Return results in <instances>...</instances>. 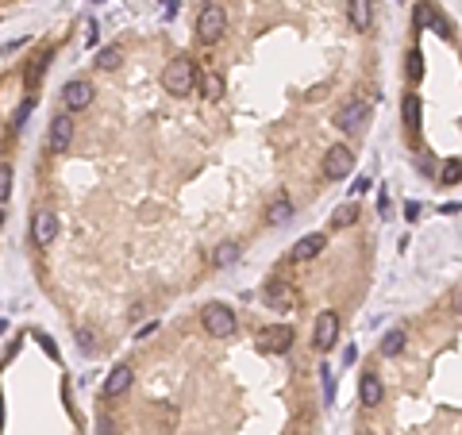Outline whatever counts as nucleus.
Wrapping results in <instances>:
<instances>
[{
	"label": "nucleus",
	"mask_w": 462,
	"mask_h": 435,
	"mask_svg": "<svg viewBox=\"0 0 462 435\" xmlns=\"http://www.w3.org/2000/svg\"><path fill=\"white\" fill-rule=\"evenodd\" d=\"M162 85H166L170 96H189L196 85V70L189 58H173L166 70H162Z\"/></svg>",
	"instance_id": "obj_1"
},
{
	"label": "nucleus",
	"mask_w": 462,
	"mask_h": 435,
	"mask_svg": "<svg viewBox=\"0 0 462 435\" xmlns=\"http://www.w3.org/2000/svg\"><path fill=\"white\" fill-rule=\"evenodd\" d=\"M224 27H227V12L220 4H204L201 15H196V39L201 43H220L224 39Z\"/></svg>",
	"instance_id": "obj_2"
},
{
	"label": "nucleus",
	"mask_w": 462,
	"mask_h": 435,
	"mask_svg": "<svg viewBox=\"0 0 462 435\" xmlns=\"http://www.w3.org/2000/svg\"><path fill=\"white\" fill-rule=\"evenodd\" d=\"M201 316H204V332H208L212 339H227V335L235 332V312H231L227 305H220V301L208 305Z\"/></svg>",
	"instance_id": "obj_3"
},
{
	"label": "nucleus",
	"mask_w": 462,
	"mask_h": 435,
	"mask_svg": "<svg viewBox=\"0 0 462 435\" xmlns=\"http://www.w3.org/2000/svg\"><path fill=\"white\" fill-rule=\"evenodd\" d=\"M354 170V154H351V146H343V143H335V146H327V154H324V177L327 182H343L346 174Z\"/></svg>",
	"instance_id": "obj_4"
},
{
	"label": "nucleus",
	"mask_w": 462,
	"mask_h": 435,
	"mask_svg": "<svg viewBox=\"0 0 462 435\" xmlns=\"http://www.w3.org/2000/svg\"><path fill=\"white\" fill-rule=\"evenodd\" d=\"M370 124V101H351L335 112V127L339 131H362Z\"/></svg>",
	"instance_id": "obj_5"
},
{
	"label": "nucleus",
	"mask_w": 462,
	"mask_h": 435,
	"mask_svg": "<svg viewBox=\"0 0 462 435\" xmlns=\"http://www.w3.org/2000/svg\"><path fill=\"white\" fill-rule=\"evenodd\" d=\"M258 347L270 351V355H285V351L293 347V327H285V324L262 327V332H258Z\"/></svg>",
	"instance_id": "obj_6"
},
{
	"label": "nucleus",
	"mask_w": 462,
	"mask_h": 435,
	"mask_svg": "<svg viewBox=\"0 0 462 435\" xmlns=\"http://www.w3.org/2000/svg\"><path fill=\"white\" fill-rule=\"evenodd\" d=\"M70 139H73V120L62 112V116H54V120H51V135H46V151H51V154H65V151H70Z\"/></svg>",
	"instance_id": "obj_7"
},
{
	"label": "nucleus",
	"mask_w": 462,
	"mask_h": 435,
	"mask_svg": "<svg viewBox=\"0 0 462 435\" xmlns=\"http://www.w3.org/2000/svg\"><path fill=\"white\" fill-rule=\"evenodd\" d=\"M62 101H65V108H70V112L89 108V104H93V85H89V81H65Z\"/></svg>",
	"instance_id": "obj_8"
},
{
	"label": "nucleus",
	"mask_w": 462,
	"mask_h": 435,
	"mask_svg": "<svg viewBox=\"0 0 462 435\" xmlns=\"http://www.w3.org/2000/svg\"><path fill=\"white\" fill-rule=\"evenodd\" d=\"M335 335H339V316H335V312H324V316L316 320L312 343H316L320 351H332V347H335Z\"/></svg>",
	"instance_id": "obj_9"
},
{
	"label": "nucleus",
	"mask_w": 462,
	"mask_h": 435,
	"mask_svg": "<svg viewBox=\"0 0 462 435\" xmlns=\"http://www.w3.org/2000/svg\"><path fill=\"white\" fill-rule=\"evenodd\" d=\"M58 235V220L54 212H35V220H31V239L39 243V247H51Z\"/></svg>",
	"instance_id": "obj_10"
},
{
	"label": "nucleus",
	"mask_w": 462,
	"mask_h": 435,
	"mask_svg": "<svg viewBox=\"0 0 462 435\" xmlns=\"http://www.w3.org/2000/svg\"><path fill=\"white\" fill-rule=\"evenodd\" d=\"M346 20L354 23V31L374 27V4L370 0H346Z\"/></svg>",
	"instance_id": "obj_11"
},
{
	"label": "nucleus",
	"mask_w": 462,
	"mask_h": 435,
	"mask_svg": "<svg viewBox=\"0 0 462 435\" xmlns=\"http://www.w3.org/2000/svg\"><path fill=\"white\" fill-rule=\"evenodd\" d=\"M324 247H327V235L324 232H312V235H304V239L293 243V258L296 262H308V258H316Z\"/></svg>",
	"instance_id": "obj_12"
},
{
	"label": "nucleus",
	"mask_w": 462,
	"mask_h": 435,
	"mask_svg": "<svg viewBox=\"0 0 462 435\" xmlns=\"http://www.w3.org/2000/svg\"><path fill=\"white\" fill-rule=\"evenodd\" d=\"M131 377H135L131 366H116L108 374V382H104V397H123V393L131 389Z\"/></svg>",
	"instance_id": "obj_13"
},
{
	"label": "nucleus",
	"mask_w": 462,
	"mask_h": 435,
	"mask_svg": "<svg viewBox=\"0 0 462 435\" xmlns=\"http://www.w3.org/2000/svg\"><path fill=\"white\" fill-rule=\"evenodd\" d=\"M358 397H362V405H366V408H377V405H382V382H377V374H362Z\"/></svg>",
	"instance_id": "obj_14"
},
{
	"label": "nucleus",
	"mask_w": 462,
	"mask_h": 435,
	"mask_svg": "<svg viewBox=\"0 0 462 435\" xmlns=\"http://www.w3.org/2000/svg\"><path fill=\"white\" fill-rule=\"evenodd\" d=\"M289 220H293V201H289V196H274V204H270V212H266V224L285 227Z\"/></svg>",
	"instance_id": "obj_15"
},
{
	"label": "nucleus",
	"mask_w": 462,
	"mask_h": 435,
	"mask_svg": "<svg viewBox=\"0 0 462 435\" xmlns=\"http://www.w3.org/2000/svg\"><path fill=\"white\" fill-rule=\"evenodd\" d=\"M262 301L274 305V308H285V305H293V289H289L285 282H270L266 289H262Z\"/></svg>",
	"instance_id": "obj_16"
},
{
	"label": "nucleus",
	"mask_w": 462,
	"mask_h": 435,
	"mask_svg": "<svg viewBox=\"0 0 462 435\" xmlns=\"http://www.w3.org/2000/svg\"><path fill=\"white\" fill-rule=\"evenodd\" d=\"M239 258V243H220L216 254H212V266H231Z\"/></svg>",
	"instance_id": "obj_17"
},
{
	"label": "nucleus",
	"mask_w": 462,
	"mask_h": 435,
	"mask_svg": "<svg viewBox=\"0 0 462 435\" xmlns=\"http://www.w3.org/2000/svg\"><path fill=\"white\" fill-rule=\"evenodd\" d=\"M404 343H408V335H404V332H389V335H385V339H382V355H401V351H404Z\"/></svg>",
	"instance_id": "obj_18"
},
{
	"label": "nucleus",
	"mask_w": 462,
	"mask_h": 435,
	"mask_svg": "<svg viewBox=\"0 0 462 435\" xmlns=\"http://www.w3.org/2000/svg\"><path fill=\"white\" fill-rule=\"evenodd\" d=\"M354 220H358V204H339V208H335V216H332V224H335V227H351Z\"/></svg>",
	"instance_id": "obj_19"
},
{
	"label": "nucleus",
	"mask_w": 462,
	"mask_h": 435,
	"mask_svg": "<svg viewBox=\"0 0 462 435\" xmlns=\"http://www.w3.org/2000/svg\"><path fill=\"white\" fill-rule=\"evenodd\" d=\"M120 62H123V51H120V46H108V51H101V58H96L101 70H120Z\"/></svg>",
	"instance_id": "obj_20"
},
{
	"label": "nucleus",
	"mask_w": 462,
	"mask_h": 435,
	"mask_svg": "<svg viewBox=\"0 0 462 435\" xmlns=\"http://www.w3.org/2000/svg\"><path fill=\"white\" fill-rule=\"evenodd\" d=\"M404 124H408V127L420 124V101H416V93L404 96Z\"/></svg>",
	"instance_id": "obj_21"
},
{
	"label": "nucleus",
	"mask_w": 462,
	"mask_h": 435,
	"mask_svg": "<svg viewBox=\"0 0 462 435\" xmlns=\"http://www.w3.org/2000/svg\"><path fill=\"white\" fill-rule=\"evenodd\" d=\"M204 93L212 96V101H216V96H224V77H220V73H204Z\"/></svg>",
	"instance_id": "obj_22"
},
{
	"label": "nucleus",
	"mask_w": 462,
	"mask_h": 435,
	"mask_svg": "<svg viewBox=\"0 0 462 435\" xmlns=\"http://www.w3.org/2000/svg\"><path fill=\"white\" fill-rule=\"evenodd\" d=\"M12 196V166H0V204Z\"/></svg>",
	"instance_id": "obj_23"
},
{
	"label": "nucleus",
	"mask_w": 462,
	"mask_h": 435,
	"mask_svg": "<svg viewBox=\"0 0 462 435\" xmlns=\"http://www.w3.org/2000/svg\"><path fill=\"white\" fill-rule=\"evenodd\" d=\"M435 20H439V15H435L432 4H420V8H416V23H420V27H432Z\"/></svg>",
	"instance_id": "obj_24"
},
{
	"label": "nucleus",
	"mask_w": 462,
	"mask_h": 435,
	"mask_svg": "<svg viewBox=\"0 0 462 435\" xmlns=\"http://www.w3.org/2000/svg\"><path fill=\"white\" fill-rule=\"evenodd\" d=\"M443 185H455L458 182V158H447V166H443Z\"/></svg>",
	"instance_id": "obj_25"
},
{
	"label": "nucleus",
	"mask_w": 462,
	"mask_h": 435,
	"mask_svg": "<svg viewBox=\"0 0 462 435\" xmlns=\"http://www.w3.org/2000/svg\"><path fill=\"white\" fill-rule=\"evenodd\" d=\"M73 335H77V343H81V347H85V351H93V343H96V335H93V332H89V327H77V332H73Z\"/></svg>",
	"instance_id": "obj_26"
},
{
	"label": "nucleus",
	"mask_w": 462,
	"mask_h": 435,
	"mask_svg": "<svg viewBox=\"0 0 462 435\" xmlns=\"http://www.w3.org/2000/svg\"><path fill=\"white\" fill-rule=\"evenodd\" d=\"M408 77H420V51H408Z\"/></svg>",
	"instance_id": "obj_27"
},
{
	"label": "nucleus",
	"mask_w": 462,
	"mask_h": 435,
	"mask_svg": "<svg viewBox=\"0 0 462 435\" xmlns=\"http://www.w3.org/2000/svg\"><path fill=\"white\" fill-rule=\"evenodd\" d=\"M404 216L416 220V216H420V204H412V201H408V204H404Z\"/></svg>",
	"instance_id": "obj_28"
},
{
	"label": "nucleus",
	"mask_w": 462,
	"mask_h": 435,
	"mask_svg": "<svg viewBox=\"0 0 462 435\" xmlns=\"http://www.w3.org/2000/svg\"><path fill=\"white\" fill-rule=\"evenodd\" d=\"M0 227H4V208H0Z\"/></svg>",
	"instance_id": "obj_29"
},
{
	"label": "nucleus",
	"mask_w": 462,
	"mask_h": 435,
	"mask_svg": "<svg viewBox=\"0 0 462 435\" xmlns=\"http://www.w3.org/2000/svg\"><path fill=\"white\" fill-rule=\"evenodd\" d=\"M362 435H374V431H362Z\"/></svg>",
	"instance_id": "obj_30"
}]
</instances>
